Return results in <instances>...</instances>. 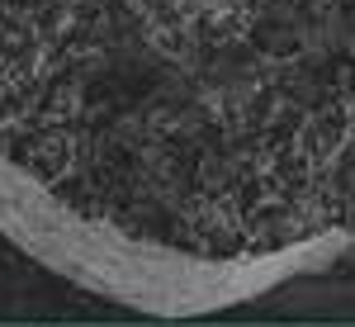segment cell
Here are the masks:
<instances>
[{
  "label": "cell",
  "mask_w": 355,
  "mask_h": 327,
  "mask_svg": "<svg viewBox=\"0 0 355 327\" xmlns=\"http://www.w3.org/2000/svg\"><path fill=\"white\" fill-rule=\"evenodd\" d=\"M0 233L157 318L355 290V0H0Z\"/></svg>",
  "instance_id": "cell-1"
}]
</instances>
